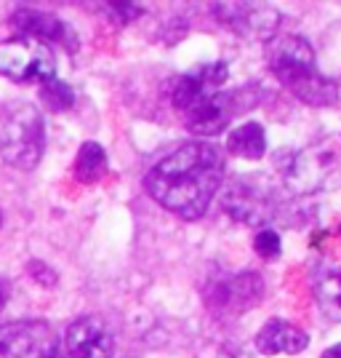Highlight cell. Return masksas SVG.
Wrapping results in <instances>:
<instances>
[{"label":"cell","instance_id":"cell-1","mask_svg":"<svg viewBox=\"0 0 341 358\" xmlns=\"http://www.w3.org/2000/svg\"><path fill=\"white\" fill-rule=\"evenodd\" d=\"M224 155L211 142H184L149 169L147 190L163 206L184 220L203 217L224 182Z\"/></svg>","mask_w":341,"mask_h":358},{"label":"cell","instance_id":"cell-2","mask_svg":"<svg viewBox=\"0 0 341 358\" xmlns=\"http://www.w3.org/2000/svg\"><path fill=\"white\" fill-rule=\"evenodd\" d=\"M229 70L224 62L200 64L192 73L176 78L171 89V102L184 118L187 129L200 136L222 134L235 115V99L224 91Z\"/></svg>","mask_w":341,"mask_h":358},{"label":"cell","instance_id":"cell-3","mask_svg":"<svg viewBox=\"0 0 341 358\" xmlns=\"http://www.w3.org/2000/svg\"><path fill=\"white\" fill-rule=\"evenodd\" d=\"M267 62L272 75L296 99L312 107L339 102V86L317 70L312 43L301 35H278L267 43Z\"/></svg>","mask_w":341,"mask_h":358},{"label":"cell","instance_id":"cell-4","mask_svg":"<svg viewBox=\"0 0 341 358\" xmlns=\"http://www.w3.org/2000/svg\"><path fill=\"white\" fill-rule=\"evenodd\" d=\"M282 182L294 195H315L341 187V131L301 148L282 166Z\"/></svg>","mask_w":341,"mask_h":358},{"label":"cell","instance_id":"cell-5","mask_svg":"<svg viewBox=\"0 0 341 358\" xmlns=\"http://www.w3.org/2000/svg\"><path fill=\"white\" fill-rule=\"evenodd\" d=\"M45 150V126L40 110L16 99L0 107V155L14 169L30 171L40 164Z\"/></svg>","mask_w":341,"mask_h":358},{"label":"cell","instance_id":"cell-6","mask_svg":"<svg viewBox=\"0 0 341 358\" xmlns=\"http://www.w3.org/2000/svg\"><path fill=\"white\" fill-rule=\"evenodd\" d=\"M0 73L14 83H51L56 80V59L48 43L38 38H16L0 45Z\"/></svg>","mask_w":341,"mask_h":358},{"label":"cell","instance_id":"cell-7","mask_svg":"<svg viewBox=\"0 0 341 358\" xmlns=\"http://www.w3.org/2000/svg\"><path fill=\"white\" fill-rule=\"evenodd\" d=\"M224 209L238 222H245L251 227L278 220V195L269 187V182L256 177H243L227 185L224 190Z\"/></svg>","mask_w":341,"mask_h":358},{"label":"cell","instance_id":"cell-8","mask_svg":"<svg viewBox=\"0 0 341 358\" xmlns=\"http://www.w3.org/2000/svg\"><path fill=\"white\" fill-rule=\"evenodd\" d=\"M56 350V331L45 321H14L0 327V358H48Z\"/></svg>","mask_w":341,"mask_h":358},{"label":"cell","instance_id":"cell-9","mask_svg":"<svg viewBox=\"0 0 341 358\" xmlns=\"http://www.w3.org/2000/svg\"><path fill=\"white\" fill-rule=\"evenodd\" d=\"M67 353L70 358H112L115 334L96 315H83L67 329Z\"/></svg>","mask_w":341,"mask_h":358},{"label":"cell","instance_id":"cell-10","mask_svg":"<svg viewBox=\"0 0 341 358\" xmlns=\"http://www.w3.org/2000/svg\"><path fill=\"white\" fill-rule=\"evenodd\" d=\"M216 16L229 30L248 38H269L280 22V14L272 6H259V3H224L216 6Z\"/></svg>","mask_w":341,"mask_h":358},{"label":"cell","instance_id":"cell-11","mask_svg":"<svg viewBox=\"0 0 341 358\" xmlns=\"http://www.w3.org/2000/svg\"><path fill=\"white\" fill-rule=\"evenodd\" d=\"M262 278L256 273H240L235 278H227L216 286V294L211 297V305H222L224 313H243L262 299Z\"/></svg>","mask_w":341,"mask_h":358},{"label":"cell","instance_id":"cell-12","mask_svg":"<svg viewBox=\"0 0 341 358\" xmlns=\"http://www.w3.org/2000/svg\"><path fill=\"white\" fill-rule=\"evenodd\" d=\"M307 345H310V334L288 321H280V318H272L267 327H262V331L256 334V350L264 356H278V353L296 356Z\"/></svg>","mask_w":341,"mask_h":358},{"label":"cell","instance_id":"cell-13","mask_svg":"<svg viewBox=\"0 0 341 358\" xmlns=\"http://www.w3.org/2000/svg\"><path fill=\"white\" fill-rule=\"evenodd\" d=\"M14 24L24 32V38H38V41H59V43H73L70 41V32L67 24L56 19L54 14H45V11H32V8H22L14 14Z\"/></svg>","mask_w":341,"mask_h":358},{"label":"cell","instance_id":"cell-14","mask_svg":"<svg viewBox=\"0 0 341 358\" xmlns=\"http://www.w3.org/2000/svg\"><path fill=\"white\" fill-rule=\"evenodd\" d=\"M227 152L238 155V158H248V161H259L267 152V134L259 123H243L235 131L227 136Z\"/></svg>","mask_w":341,"mask_h":358},{"label":"cell","instance_id":"cell-15","mask_svg":"<svg viewBox=\"0 0 341 358\" xmlns=\"http://www.w3.org/2000/svg\"><path fill=\"white\" fill-rule=\"evenodd\" d=\"M73 171L80 182H96V179H102L107 174V155H104L102 145L83 142L77 158H75Z\"/></svg>","mask_w":341,"mask_h":358},{"label":"cell","instance_id":"cell-16","mask_svg":"<svg viewBox=\"0 0 341 358\" xmlns=\"http://www.w3.org/2000/svg\"><path fill=\"white\" fill-rule=\"evenodd\" d=\"M317 305L328 321H341V270L328 273L317 284Z\"/></svg>","mask_w":341,"mask_h":358},{"label":"cell","instance_id":"cell-17","mask_svg":"<svg viewBox=\"0 0 341 358\" xmlns=\"http://www.w3.org/2000/svg\"><path fill=\"white\" fill-rule=\"evenodd\" d=\"M40 99H43L45 105L51 107L54 113H64V110H70V107H73L75 94L67 83H61V80H51V83H45L43 89H40Z\"/></svg>","mask_w":341,"mask_h":358},{"label":"cell","instance_id":"cell-18","mask_svg":"<svg viewBox=\"0 0 341 358\" xmlns=\"http://www.w3.org/2000/svg\"><path fill=\"white\" fill-rule=\"evenodd\" d=\"M253 249L264 259H278L280 257V236L275 230H259V236L253 238Z\"/></svg>","mask_w":341,"mask_h":358},{"label":"cell","instance_id":"cell-19","mask_svg":"<svg viewBox=\"0 0 341 358\" xmlns=\"http://www.w3.org/2000/svg\"><path fill=\"white\" fill-rule=\"evenodd\" d=\"M30 273H38V275H40V284H45V286L56 284V273L45 268L43 262H32V265H30Z\"/></svg>","mask_w":341,"mask_h":358},{"label":"cell","instance_id":"cell-20","mask_svg":"<svg viewBox=\"0 0 341 358\" xmlns=\"http://www.w3.org/2000/svg\"><path fill=\"white\" fill-rule=\"evenodd\" d=\"M320 358H341V343L339 345H331V348H328V350Z\"/></svg>","mask_w":341,"mask_h":358},{"label":"cell","instance_id":"cell-21","mask_svg":"<svg viewBox=\"0 0 341 358\" xmlns=\"http://www.w3.org/2000/svg\"><path fill=\"white\" fill-rule=\"evenodd\" d=\"M6 299H8V286L0 281V310L6 308Z\"/></svg>","mask_w":341,"mask_h":358},{"label":"cell","instance_id":"cell-22","mask_svg":"<svg viewBox=\"0 0 341 358\" xmlns=\"http://www.w3.org/2000/svg\"><path fill=\"white\" fill-rule=\"evenodd\" d=\"M48 358H70V356H61L59 350H56V353H54V356H48Z\"/></svg>","mask_w":341,"mask_h":358}]
</instances>
